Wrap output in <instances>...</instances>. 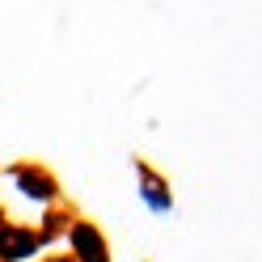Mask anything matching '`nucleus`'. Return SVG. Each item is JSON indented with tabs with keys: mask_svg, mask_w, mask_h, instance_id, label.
<instances>
[{
	"mask_svg": "<svg viewBox=\"0 0 262 262\" xmlns=\"http://www.w3.org/2000/svg\"><path fill=\"white\" fill-rule=\"evenodd\" d=\"M38 250V237L26 233V228H0V258L5 262H17V258H30Z\"/></svg>",
	"mask_w": 262,
	"mask_h": 262,
	"instance_id": "obj_1",
	"label": "nucleus"
},
{
	"mask_svg": "<svg viewBox=\"0 0 262 262\" xmlns=\"http://www.w3.org/2000/svg\"><path fill=\"white\" fill-rule=\"evenodd\" d=\"M17 182H21L26 194H34V199H51V178H42V173H34V169H21Z\"/></svg>",
	"mask_w": 262,
	"mask_h": 262,
	"instance_id": "obj_3",
	"label": "nucleus"
},
{
	"mask_svg": "<svg viewBox=\"0 0 262 262\" xmlns=\"http://www.w3.org/2000/svg\"><path fill=\"white\" fill-rule=\"evenodd\" d=\"M72 250L80 254V262H106V241L93 224H76L72 228Z\"/></svg>",
	"mask_w": 262,
	"mask_h": 262,
	"instance_id": "obj_2",
	"label": "nucleus"
}]
</instances>
